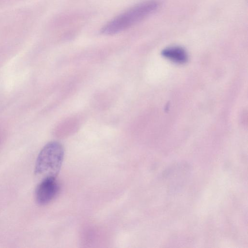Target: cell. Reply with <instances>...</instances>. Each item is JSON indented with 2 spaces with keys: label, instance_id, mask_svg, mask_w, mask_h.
Returning a JSON list of instances; mask_svg holds the SVG:
<instances>
[{
  "label": "cell",
  "instance_id": "cell-1",
  "mask_svg": "<svg viewBox=\"0 0 248 248\" xmlns=\"http://www.w3.org/2000/svg\"><path fill=\"white\" fill-rule=\"evenodd\" d=\"M158 6V2L153 0L141 3L110 21L101 32L105 35H113L124 31L154 13Z\"/></svg>",
  "mask_w": 248,
  "mask_h": 248
},
{
  "label": "cell",
  "instance_id": "cell-2",
  "mask_svg": "<svg viewBox=\"0 0 248 248\" xmlns=\"http://www.w3.org/2000/svg\"><path fill=\"white\" fill-rule=\"evenodd\" d=\"M64 157L62 146L57 141H51L42 149L37 156L34 169L36 175L42 179L48 177H56Z\"/></svg>",
  "mask_w": 248,
  "mask_h": 248
},
{
  "label": "cell",
  "instance_id": "cell-3",
  "mask_svg": "<svg viewBox=\"0 0 248 248\" xmlns=\"http://www.w3.org/2000/svg\"><path fill=\"white\" fill-rule=\"evenodd\" d=\"M59 190V186L56 177L43 178L36 189V200L39 204H46L55 197Z\"/></svg>",
  "mask_w": 248,
  "mask_h": 248
},
{
  "label": "cell",
  "instance_id": "cell-4",
  "mask_svg": "<svg viewBox=\"0 0 248 248\" xmlns=\"http://www.w3.org/2000/svg\"><path fill=\"white\" fill-rule=\"evenodd\" d=\"M163 57L176 63H183L187 60L185 50L180 46H170L163 49L161 52Z\"/></svg>",
  "mask_w": 248,
  "mask_h": 248
}]
</instances>
